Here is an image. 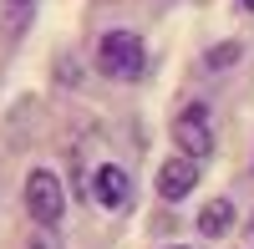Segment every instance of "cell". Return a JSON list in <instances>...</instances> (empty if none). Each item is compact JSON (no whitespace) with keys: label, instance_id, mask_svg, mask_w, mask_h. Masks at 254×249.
<instances>
[{"label":"cell","instance_id":"5","mask_svg":"<svg viewBox=\"0 0 254 249\" xmlns=\"http://www.w3.org/2000/svg\"><path fill=\"white\" fill-rule=\"evenodd\" d=\"M127 198H132V178H127V168L102 163V168H97V203H102L107 214H122Z\"/></svg>","mask_w":254,"mask_h":249},{"label":"cell","instance_id":"8","mask_svg":"<svg viewBox=\"0 0 254 249\" xmlns=\"http://www.w3.org/2000/svg\"><path fill=\"white\" fill-rule=\"evenodd\" d=\"M31 249H61V244H56L51 229H41V234H31Z\"/></svg>","mask_w":254,"mask_h":249},{"label":"cell","instance_id":"12","mask_svg":"<svg viewBox=\"0 0 254 249\" xmlns=\"http://www.w3.org/2000/svg\"><path fill=\"white\" fill-rule=\"evenodd\" d=\"M249 229H254V219H249Z\"/></svg>","mask_w":254,"mask_h":249},{"label":"cell","instance_id":"9","mask_svg":"<svg viewBox=\"0 0 254 249\" xmlns=\"http://www.w3.org/2000/svg\"><path fill=\"white\" fill-rule=\"evenodd\" d=\"M10 5H36V0H10Z\"/></svg>","mask_w":254,"mask_h":249},{"label":"cell","instance_id":"4","mask_svg":"<svg viewBox=\"0 0 254 249\" xmlns=\"http://www.w3.org/2000/svg\"><path fill=\"white\" fill-rule=\"evenodd\" d=\"M198 158H188V153H173L168 163H158V193L173 203V198H183V193H193V183H198Z\"/></svg>","mask_w":254,"mask_h":249},{"label":"cell","instance_id":"6","mask_svg":"<svg viewBox=\"0 0 254 249\" xmlns=\"http://www.w3.org/2000/svg\"><path fill=\"white\" fill-rule=\"evenodd\" d=\"M234 219H239V209H234L229 198H208L203 209H198V234H203V239H219V234L234 229Z\"/></svg>","mask_w":254,"mask_h":249},{"label":"cell","instance_id":"3","mask_svg":"<svg viewBox=\"0 0 254 249\" xmlns=\"http://www.w3.org/2000/svg\"><path fill=\"white\" fill-rule=\"evenodd\" d=\"M173 142H178V153L198 158V163L214 153V127H208V107H203V102H193V107L178 112V122H173Z\"/></svg>","mask_w":254,"mask_h":249},{"label":"cell","instance_id":"10","mask_svg":"<svg viewBox=\"0 0 254 249\" xmlns=\"http://www.w3.org/2000/svg\"><path fill=\"white\" fill-rule=\"evenodd\" d=\"M239 5H244V10H254V0H239Z\"/></svg>","mask_w":254,"mask_h":249},{"label":"cell","instance_id":"11","mask_svg":"<svg viewBox=\"0 0 254 249\" xmlns=\"http://www.w3.org/2000/svg\"><path fill=\"white\" fill-rule=\"evenodd\" d=\"M168 249H188V244H168Z\"/></svg>","mask_w":254,"mask_h":249},{"label":"cell","instance_id":"2","mask_svg":"<svg viewBox=\"0 0 254 249\" xmlns=\"http://www.w3.org/2000/svg\"><path fill=\"white\" fill-rule=\"evenodd\" d=\"M26 209L41 229H56L61 214H66V193H61V183L51 168H31L26 173Z\"/></svg>","mask_w":254,"mask_h":249},{"label":"cell","instance_id":"1","mask_svg":"<svg viewBox=\"0 0 254 249\" xmlns=\"http://www.w3.org/2000/svg\"><path fill=\"white\" fill-rule=\"evenodd\" d=\"M97 71L112 81H137L147 71V46L132 31H102L97 41Z\"/></svg>","mask_w":254,"mask_h":249},{"label":"cell","instance_id":"7","mask_svg":"<svg viewBox=\"0 0 254 249\" xmlns=\"http://www.w3.org/2000/svg\"><path fill=\"white\" fill-rule=\"evenodd\" d=\"M239 56H244V41H219V46L203 51V66L208 71H229V66H239Z\"/></svg>","mask_w":254,"mask_h":249}]
</instances>
